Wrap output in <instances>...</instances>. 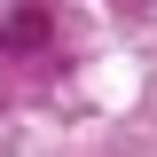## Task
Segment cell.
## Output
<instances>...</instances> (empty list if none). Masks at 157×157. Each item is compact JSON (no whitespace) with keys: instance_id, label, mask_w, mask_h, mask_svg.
Instances as JSON below:
<instances>
[{"instance_id":"obj_1","label":"cell","mask_w":157,"mask_h":157,"mask_svg":"<svg viewBox=\"0 0 157 157\" xmlns=\"http://www.w3.org/2000/svg\"><path fill=\"white\" fill-rule=\"evenodd\" d=\"M47 39H55L47 8H16V16H0V55H39Z\"/></svg>"}]
</instances>
